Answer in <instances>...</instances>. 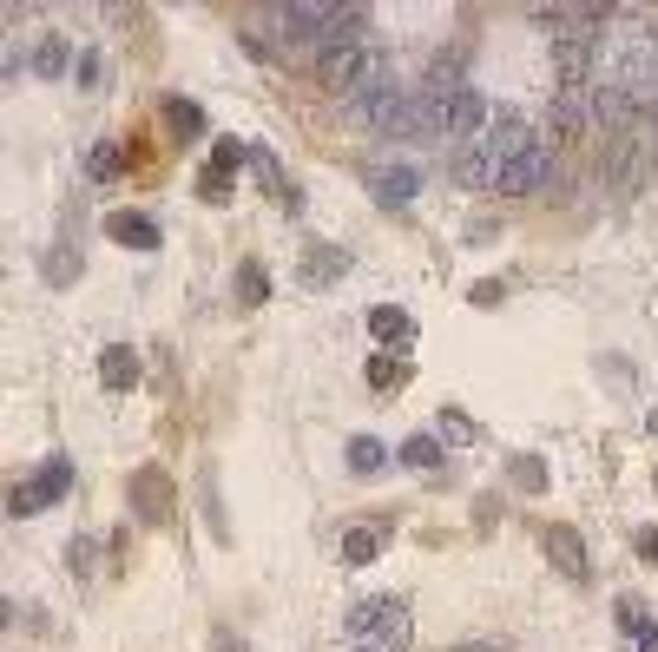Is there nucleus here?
<instances>
[{
	"label": "nucleus",
	"mask_w": 658,
	"mask_h": 652,
	"mask_svg": "<svg viewBox=\"0 0 658 652\" xmlns=\"http://www.w3.org/2000/svg\"><path fill=\"white\" fill-rule=\"evenodd\" d=\"M316 80H323L329 93H349V99H356L362 86L376 80V60H369V47H336V53H316Z\"/></svg>",
	"instance_id": "f257e3e1"
},
{
	"label": "nucleus",
	"mask_w": 658,
	"mask_h": 652,
	"mask_svg": "<svg viewBox=\"0 0 658 652\" xmlns=\"http://www.w3.org/2000/svg\"><path fill=\"white\" fill-rule=\"evenodd\" d=\"M349 633H376L382 646H408V606L402 600H362L349 613Z\"/></svg>",
	"instance_id": "f03ea898"
},
{
	"label": "nucleus",
	"mask_w": 658,
	"mask_h": 652,
	"mask_svg": "<svg viewBox=\"0 0 658 652\" xmlns=\"http://www.w3.org/2000/svg\"><path fill=\"white\" fill-rule=\"evenodd\" d=\"M547 178H553V145H547V139H533L520 159L501 165V191H540Z\"/></svg>",
	"instance_id": "7ed1b4c3"
},
{
	"label": "nucleus",
	"mask_w": 658,
	"mask_h": 652,
	"mask_svg": "<svg viewBox=\"0 0 658 652\" xmlns=\"http://www.w3.org/2000/svg\"><path fill=\"white\" fill-rule=\"evenodd\" d=\"M586 106H593V119H599V126H612V132H626L632 119H639V93H626V86H612V80H593Z\"/></svg>",
	"instance_id": "20e7f679"
},
{
	"label": "nucleus",
	"mask_w": 658,
	"mask_h": 652,
	"mask_svg": "<svg viewBox=\"0 0 658 652\" xmlns=\"http://www.w3.org/2000/svg\"><path fill=\"white\" fill-rule=\"evenodd\" d=\"M586 126H593L586 93H560V99H553V112H547V132H540V139H547V145H566V139H580Z\"/></svg>",
	"instance_id": "39448f33"
},
{
	"label": "nucleus",
	"mask_w": 658,
	"mask_h": 652,
	"mask_svg": "<svg viewBox=\"0 0 658 652\" xmlns=\"http://www.w3.org/2000/svg\"><path fill=\"white\" fill-rule=\"evenodd\" d=\"M369 191H376V205H408V198H415V191H422V172H415V165H376V172H369Z\"/></svg>",
	"instance_id": "423d86ee"
},
{
	"label": "nucleus",
	"mask_w": 658,
	"mask_h": 652,
	"mask_svg": "<svg viewBox=\"0 0 658 652\" xmlns=\"http://www.w3.org/2000/svg\"><path fill=\"white\" fill-rule=\"evenodd\" d=\"M540 541H547L553 567H560L566 580H593V560H586V547H580V534H573V527H547Z\"/></svg>",
	"instance_id": "0eeeda50"
},
{
	"label": "nucleus",
	"mask_w": 658,
	"mask_h": 652,
	"mask_svg": "<svg viewBox=\"0 0 658 652\" xmlns=\"http://www.w3.org/2000/svg\"><path fill=\"white\" fill-rule=\"evenodd\" d=\"M106 238H119L126 251H158V218H145V211H112Z\"/></svg>",
	"instance_id": "6e6552de"
},
{
	"label": "nucleus",
	"mask_w": 658,
	"mask_h": 652,
	"mask_svg": "<svg viewBox=\"0 0 658 652\" xmlns=\"http://www.w3.org/2000/svg\"><path fill=\"white\" fill-rule=\"evenodd\" d=\"M132 501H139V521H165V514H172V481L145 468V475L132 481Z\"/></svg>",
	"instance_id": "1a4fd4ad"
},
{
	"label": "nucleus",
	"mask_w": 658,
	"mask_h": 652,
	"mask_svg": "<svg viewBox=\"0 0 658 652\" xmlns=\"http://www.w3.org/2000/svg\"><path fill=\"white\" fill-rule=\"evenodd\" d=\"M99 382H106V389H119V396H126V389H139V356H132L126 343H112V350L99 356Z\"/></svg>",
	"instance_id": "9d476101"
},
{
	"label": "nucleus",
	"mask_w": 658,
	"mask_h": 652,
	"mask_svg": "<svg viewBox=\"0 0 658 652\" xmlns=\"http://www.w3.org/2000/svg\"><path fill=\"white\" fill-rule=\"evenodd\" d=\"M395 462H402V468H415V475H422V468L435 475V468H441V442H435V435H408V442L395 448Z\"/></svg>",
	"instance_id": "9b49d317"
},
{
	"label": "nucleus",
	"mask_w": 658,
	"mask_h": 652,
	"mask_svg": "<svg viewBox=\"0 0 658 652\" xmlns=\"http://www.w3.org/2000/svg\"><path fill=\"white\" fill-rule=\"evenodd\" d=\"M369 330H376L382 343H389V350H402L408 336H415V323H408L402 310H395V303H382V310H369Z\"/></svg>",
	"instance_id": "f8f14e48"
},
{
	"label": "nucleus",
	"mask_w": 658,
	"mask_h": 652,
	"mask_svg": "<svg viewBox=\"0 0 658 652\" xmlns=\"http://www.w3.org/2000/svg\"><path fill=\"white\" fill-rule=\"evenodd\" d=\"M376 554H382V534H376V527H349V534H343V560H349V567H369Z\"/></svg>",
	"instance_id": "ddd939ff"
},
{
	"label": "nucleus",
	"mask_w": 658,
	"mask_h": 652,
	"mask_svg": "<svg viewBox=\"0 0 658 652\" xmlns=\"http://www.w3.org/2000/svg\"><path fill=\"white\" fill-rule=\"evenodd\" d=\"M343 271H349L343 251H310L303 257V284H329V277H343Z\"/></svg>",
	"instance_id": "4468645a"
},
{
	"label": "nucleus",
	"mask_w": 658,
	"mask_h": 652,
	"mask_svg": "<svg viewBox=\"0 0 658 652\" xmlns=\"http://www.w3.org/2000/svg\"><path fill=\"white\" fill-rule=\"evenodd\" d=\"M382 462H389V448H382L376 435H356V442H349V468H356V475H376Z\"/></svg>",
	"instance_id": "2eb2a0df"
},
{
	"label": "nucleus",
	"mask_w": 658,
	"mask_h": 652,
	"mask_svg": "<svg viewBox=\"0 0 658 652\" xmlns=\"http://www.w3.org/2000/svg\"><path fill=\"white\" fill-rule=\"evenodd\" d=\"M47 501H53V494L40 488V481H20V488H14V501H7V514H14V521H33V514L47 508Z\"/></svg>",
	"instance_id": "dca6fc26"
},
{
	"label": "nucleus",
	"mask_w": 658,
	"mask_h": 652,
	"mask_svg": "<svg viewBox=\"0 0 658 652\" xmlns=\"http://www.w3.org/2000/svg\"><path fill=\"white\" fill-rule=\"evenodd\" d=\"M165 126H172L178 139H198V132H204V112L191 106V99H172V106H165Z\"/></svg>",
	"instance_id": "f3484780"
},
{
	"label": "nucleus",
	"mask_w": 658,
	"mask_h": 652,
	"mask_svg": "<svg viewBox=\"0 0 658 652\" xmlns=\"http://www.w3.org/2000/svg\"><path fill=\"white\" fill-rule=\"evenodd\" d=\"M33 73H47V80H53V73H66V40H60V33H47V40H40V53H33Z\"/></svg>",
	"instance_id": "a211bd4d"
},
{
	"label": "nucleus",
	"mask_w": 658,
	"mask_h": 652,
	"mask_svg": "<svg viewBox=\"0 0 658 652\" xmlns=\"http://www.w3.org/2000/svg\"><path fill=\"white\" fill-rule=\"evenodd\" d=\"M270 297V277L257 271V264H244V271H237V303H264Z\"/></svg>",
	"instance_id": "6ab92c4d"
},
{
	"label": "nucleus",
	"mask_w": 658,
	"mask_h": 652,
	"mask_svg": "<svg viewBox=\"0 0 658 652\" xmlns=\"http://www.w3.org/2000/svg\"><path fill=\"white\" fill-rule=\"evenodd\" d=\"M198 198H204V205H231V178L204 165V172H198Z\"/></svg>",
	"instance_id": "aec40b11"
},
{
	"label": "nucleus",
	"mask_w": 658,
	"mask_h": 652,
	"mask_svg": "<svg viewBox=\"0 0 658 652\" xmlns=\"http://www.w3.org/2000/svg\"><path fill=\"white\" fill-rule=\"evenodd\" d=\"M402 376H408L402 363H389V356H369V382H376V389H402Z\"/></svg>",
	"instance_id": "412c9836"
},
{
	"label": "nucleus",
	"mask_w": 658,
	"mask_h": 652,
	"mask_svg": "<svg viewBox=\"0 0 658 652\" xmlns=\"http://www.w3.org/2000/svg\"><path fill=\"white\" fill-rule=\"evenodd\" d=\"M514 481H520V488H547V468L533 462V455H520V462H514Z\"/></svg>",
	"instance_id": "4be33fe9"
},
{
	"label": "nucleus",
	"mask_w": 658,
	"mask_h": 652,
	"mask_svg": "<svg viewBox=\"0 0 658 652\" xmlns=\"http://www.w3.org/2000/svg\"><path fill=\"white\" fill-rule=\"evenodd\" d=\"M73 73H79V86H99V80H106V60H99V53H79Z\"/></svg>",
	"instance_id": "5701e85b"
},
{
	"label": "nucleus",
	"mask_w": 658,
	"mask_h": 652,
	"mask_svg": "<svg viewBox=\"0 0 658 652\" xmlns=\"http://www.w3.org/2000/svg\"><path fill=\"white\" fill-rule=\"evenodd\" d=\"M66 481H73V468H66V462H47V468H40V488H47V494H66Z\"/></svg>",
	"instance_id": "b1692460"
},
{
	"label": "nucleus",
	"mask_w": 658,
	"mask_h": 652,
	"mask_svg": "<svg viewBox=\"0 0 658 652\" xmlns=\"http://www.w3.org/2000/svg\"><path fill=\"white\" fill-rule=\"evenodd\" d=\"M93 172H99V178L126 172V152H112V145H99V152H93Z\"/></svg>",
	"instance_id": "393cba45"
},
{
	"label": "nucleus",
	"mask_w": 658,
	"mask_h": 652,
	"mask_svg": "<svg viewBox=\"0 0 658 652\" xmlns=\"http://www.w3.org/2000/svg\"><path fill=\"white\" fill-rule=\"evenodd\" d=\"M612 613H619V626H626V633H645V606H639V600H619Z\"/></svg>",
	"instance_id": "a878e982"
},
{
	"label": "nucleus",
	"mask_w": 658,
	"mask_h": 652,
	"mask_svg": "<svg viewBox=\"0 0 658 652\" xmlns=\"http://www.w3.org/2000/svg\"><path fill=\"white\" fill-rule=\"evenodd\" d=\"M73 573H79V580L93 573V541H86V534H79V541H73Z\"/></svg>",
	"instance_id": "bb28decb"
},
{
	"label": "nucleus",
	"mask_w": 658,
	"mask_h": 652,
	"mask_svg": "<svg viewBox=\"0 0 658 652\" xmlns=\"http://www.w3.org/2000/svg\"><path fill=\"white\" fill-rule=\"evenodd\" d=\"M211 159H218V172H224V178H231V165H237V159H244V152H237V145H231V139H218V152H211Z\"/></svg>",
	"instance_id": "cd10ccee"
},
{
	"label": "nucleus",
	"mask_w": 658,
	"mask_h": 652,
	"mask_svg": "<svg viewBox=\"0 0 658 652\" xmlns=\"http://www.w3.org/2000/svg\"><path fill=\"white\" fill-rule=\"evenodd\" d=\"M79 271V257L73 251H60V257H47V277H73Z\"/></svg>",
	"instance_id": "c85d7f7f"
},
{
	"label": "nucleus",
	"mask_w": 658,
	"mask_h": 652,
	"mask_svg": "<svg viewBox=\"0 0 658 652\" xmlns=\"http://www.w3.org/2000/svg\"><path fill=\"white\" fill-rule=\"evenodd\" d=\"M639 554H652V560H658V527H639Z\"/></svg>",
	"instance_id": "c756f323"
},
{
	"label": "nucleus",
	"mask_w": 658,
	"mask_h": 652,
	"mask_svg": "<svg viewBox=\"0 0 658 652\" xmlns=\"http://www.w3.org/2000/svg\"><path fill=\"white\" fill-rule=\"evenodd\" d=\"M639 652H658V626H645V633H639Z\"/></svg>",
	"instance_id": "7c9ffc66"
}]
</instances>
